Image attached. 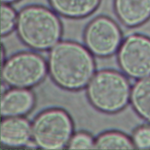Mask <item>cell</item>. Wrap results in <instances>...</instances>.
Returning a JSON list of instances; mask_svg holds the SVG:
<instances>
[{"label": "cell", "instance_id": "1", "mask_svg": "<svg viewBox=\"0 0 150 150\" xmlns=\"http://www.w3.org/2000/svg\"><path fill=\"white\" fill-rule=\"evenodd\" d=\"M48 65L53 80L68 90L79 89L88 84L95 69L88 51L71 42H60L52 48Z\"/></svg>", "mask_w": 150, "mask_h": 150}, {"label": "cell", "instance_id": "2", "mask_svg": "<svg viewBox=\"0 0 150 150\" xmlns=\"http://www.w3.org/2000/svg\"><path fill=\"white\" fill-rule=\"evenodd\" d=\"M16 28L22 40L39 50L53 47L58 43L62 33L58 18L50 10L37 6L26 7L19 12Z\"/></svg>", "mask_w": 150, "mask_h": 150}, {"label": "cell", "instance_id": "3", "mask_svg": "<svg viewBox=\"0 0 150 150\" xmlns=\"http://www.w3.org/2000/svg\"><path fill=\"white\" fill-rule=\"evenodd\" d=\"M87 94L95 107L114 112L127 104L130 89L127 80L122 74L114 71L102 70L93 75L89 81Z\"/></svg>", "mask_w": 150, "mask_h": 150}, {"label": "cell", "instance_id": "4", "mask_svg": "<svg viewBox=\"0 0 150 150\" xmlns=\"http://www.w3.org/2000/svg\"><path fill=\"white\" fill-rule=\"evenodd\" d=\"M73 124L63 110L52 109L39 114L32 125V137L36 145L46 149H58L67 145Z\"/></svg>", "mask_w": 150, "mask_h": 150}, {"label": "cell", "instance_id": "5", "mask_svg": "<svg viewBox=\"0 0 150 150\" xmlns=\"http://www.w3.org/2000/svg\"><path fill=\"white\" fill-rule=\"evenodd\" d=\"M46 73V64L40 56L28 52L11 57L2 66V78L16 88H26L39 83Z\"/></svg>", "mask_w": 150, "mask_h": 150}, {"label": "cell", "instance_id": "6", "mask_svg": "<svg viewBox=\"0 0 150 150\" xmlns=\"http://www.w3.org/2000/svg\"><path fill=\"white\" fill-rule=\"evenodd\" d=\"M118 62L129 76L142 78L150 74V39L133 34L124 41L118 52Z\"/></svg>", "mask_w": 150, "mask_h": 150}, {"label": "cell", "instance_id": "7", "mask_svg": "<svg viewBox=\"0 0 150 150\" xmlns=\"http://www.w3.org/2000/svg\"><path fill=\"white\" fill-rule=\"evenodd\" d=\"M121 39V32L117 25L105 17H98L91 22L84 34L88 49L100 56L112 54L118 48Z\"/></svg>", "mask_w": 150, "mask_h": 150}, {"label": "cell", "instance_id": "8", "mask_svg": "<svg viewBox=\"0 0 150 150\" xmlns=\"http://www.w3.org/2000/svg\"><path fill=\"white\" fill-rule=\"evenodd\" d=\"M115 12L126 26H138L150 18V0H114Z\"/></svg>", "mask_w": 150, "mask_h": 150}, {"label": "cell", "instance_id": "9", "mask_svg": "<svg viewBox=\"0 0 150 150\" xmlns=\"http://www.w3.org/2000/svg\"><path fill=\"white\" fill-rule=\"evenodd\" d=\"M32 136V126L25 118L9 117L1 124V141L8 146L27 145Z\"/></svg>", "mask_w": 150, "mask_h": 150}, {"label": "cell", "instance_id": "10", "mask_svg": "<svg viewBox=\"0 0 150 150\" xmlns=\"http://www.w3.org/2000/svg\"><path fill=\"white\" fill-rule=\"evenodd\" d=\"M34 102V96L30 91L23 88L10 90L2 96L1 115L9 117L25 114L32 108Z\"/></svg>", "mask_w": 150, "mask_h": 150}, {"label": "cell", "instance_id": "11", "mask_svg": "<svg viewBox=\"0 0 150 150\" xmlns=\"http://www.w3.org/2000/svg\"><path fill=\"white\" fill-rule=\"evenodd\" d=\"M52 7L59 13L72 18L85 16L98 5L100 0H49Z\"/></svg>", "mask_w": 150, "mask_h": 150}, {"label": "cell", "instance_id": "12", "mask_svg": "<svg viewBox=\"0 0 150 150\" xmlns=\"http://www.w3.org/2000/svg\"><path fill=\"white\" fill-rule=\"evenodd\" d=\"M130 97L135 110L150 122V76L142 79L134 85Z\"/></svg>", "mask_w": 150, "mask_h": 150}, {"label": "cell", "instance_id": "13", "mask_svg": "<svg viewBox=\"0 0 150 150\" xmlns=\"http://www.w3.org/2000/svg\"><path fill=\"white\" fill-rule=\"evenodd\" d=\"M134 145L124 135L108 132L101 135L95 141L94 149H133Z\"/></svg>", "mask_w": 150, "mask_h": 150}, {"label": "cell", "instance_id": "14", "mask_svg": "<svg viewBox=\"0 0 150 150\" xmlns=\"http://www.w3.org/2000/svg\"><path fill=\"white\" fill-rule=\"evenodd\" d=\"M17 16L14 10L6 4L1 6V35L9 33L16 25Z\"/></svg>", "mask_w": 150, "mask_h": 150}, {"label": "cell", "instance_id": "15", "mask_svg": "<svg viewBox=\"0 0 150 150\" xmlns=\"http://www.w3.org/2000/svg\"><path fill=\"white\" fill-rule=\"evenodd\" d=\"M94 144L92 137L84 132H79L71 137L68 144L69 148L74 149H94Z\"/></svg>", "mask_w": 150, "mask_h": 150}, {"label": "cell", "instance_id": "16", "mask_svg": "<svg viewBox=\"0 0 150 150\" xmlns=\"http://www.w3.org/2000/svg\"><path fill=\"white\" fill-rule=\"evenodd\" d=\"M134 145L138 148H150V127L139 128L133 136Z\"/></svg>", "mask_w": 150, "mask_h": 150}, {"label": "cell", "instance_id": "17", "mask_svg": "<svg viewBox=\"0 0 150 150\" xmlns=\"http://www.w3.org/2000/svg\"><path fill=\"white\" fill-rule=\"evenodd\" d=\"M1 2L2 3H9V2H13V1H15L16 0H1Z\"/></svg>", "mask_w": 150, "mask_h": 150}]
</instances>
